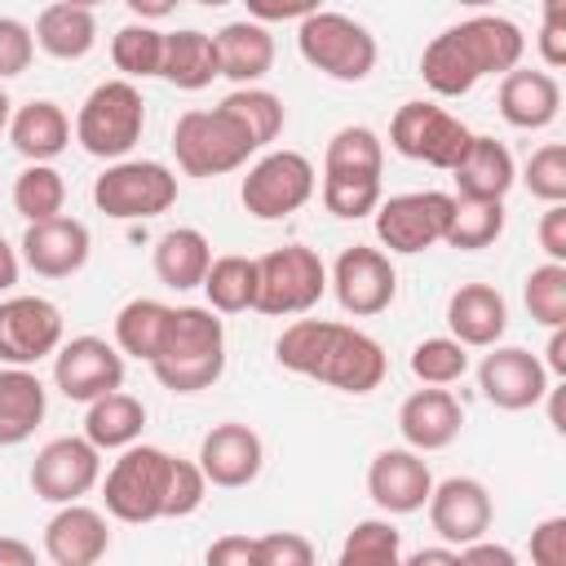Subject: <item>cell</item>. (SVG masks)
I'll list each match as a JSON object with an SVG mask.
<instances>
[{"label":"cell","mask_w":566,"mask_h":566,"mask_svg":"<svg viewBox=\"0 0 566 566\" xmlns=\"http://www.w3.org/2000/svg\"><path fill=\"white\" fill-rule=\"evenodd\" d=\"M544 371L548 376H566V327H553L548 332V349H544Z\"/></svg>","instance_id":"56"},{"label":"cell","mask_w":566,"mask_h":566,"mask_svg":"<svg viewBox=\"0 0 566 566\" xmlns=\"http://www.w3.org/2000/svg\"><path fill=\"white\" fill-rule=\"evenodd\" d=\"M504 234V203H482V199H455L451 226H447V248L455 252H482Z\"/></svg>","instance_id":"41"},{"label":"cell","mask_w":566,"mask_h":566,"mask_svg":"<svg viewBox=\"0 0 566 566\" xmlns=\"http://www.w3.org/2000/svg\"><path fill=\"white\" fill-rule=\"evenodd\" d=\"M539 57L544 71L553 75L557 66H566V0H548L544 4V22H539Z\"/></svg>","instance_id":"49"},{"label":"cell","mask_w":566,"mask_h":566,"mask_svg":"<svg viewBox=\"0 0 566 566\" xmlns=\"http://www.w3.org/2000/svg\"><path fill=\"white\" fill-rule=\"evenodd\" d=\"M336 566H402V531L389 517H363L345 535Z\"/></svg>","instance_id":"38"},{"label":"cell","mask_w":566,"mask_h":566,"mask_svg":"<svg viewBox=\"0 0 566 566\" xmlns=\"http://www.w3.org/2000/svg\"><path fill=\"white\" fill-rule=\"evenodd\" d=\"M296 49L318 75L336 84H363L376 71V35L358 18L336 9H314L310 18H301Z\"/></svg>","instance_id":"4"},{"label":"cell","mask_w":566,"mask_h":566,"mask_svg":"<svg viewBox=\"0 0 566 566\" xmlns=\"http://www.w3.org/2000/svg\"><path fill=\"white\" fill-rule=\"evenodd\" d=\"M522 301H526V314L539 323V327H566V265L557 261H544L526 274V287H522Z\"/></svg>","instance_id":"43"},{"label":"cell","mask_w":566,"mask_h":566,"mask_svg":"<svg viewBox=\"0 0 566 566\" xmlns=\"http://www.w3.org/2000/svg\"><path fill=\"white\" fill-rule=\"evenodd\" d=\"M491 517H495V504H491V491L478 478L460 473V478L433 482V491H429V522H433V531H438V539L447 548H469V544L486 539Z\"/></svg>","instance_id":"17"},{"label":"cell","mask_w":566,"mask_h":566,"mask_svg":"<svg viewBox=\"0 0 566 566\" xmlns=\"http://www.w3.org/2000/svg\"><path fill=\"white\" fill-rule=\"evenodd\" d=\"M53 385L71 402H97L124 389V354L102 336H71L53 354Z\"/></svg>","instance_id":"16"},{"label":"cell","mask_w":566,"mask_h":566,"mask_svg":"<svg viewBox=\"0 0 566 566\" xmlns=\"http://www.w3.org/2000/svg\"><path fill=\"white\" fill-rule=\"evenodd\" d=\"M146 128V102L142 88L128 80H102L75 111V142L84 146V155L119 164L128 159V150L142 142Z\"/></svg>","instance_id":"5"},{"label":"cell","mask_w":566,"mask_h":566,"mask_svg":"<svg viewBox=\"0 0 566 566\" xmlns=\"http://www.w3.org/2000/svg\"><path fill=\"white\" fill-rule=\"evenodd\" d=\"M451 208L455 199L447 190H407V195H389L380 199V208L371 212L376 217V239L389 248V252H402V256H416L433 243L447 239V226H451Z\"/></svg>","instance_id":"12"},{"label":"cell","mask_w":566,"mask_h":566,"mask_svg":"<svg viewBox=\"0 0 566 566\" xmlns=\"http://www.w3.org/2000/svg\"><path fill=\"white\" fill-rule=\"evenodd\" d=\"M385 190L380 177H340V172H323V208L340 221H358L371 217L380 208Z\"/></svg>","instance_id":"44"},{"label":"cell","mask_w":566,"mask_h":566,"mask_svg":"<svg viewBox=\"0 0 566 566\" xmlns=\"http://www.w3.org/2000/svg\"><path fill=\"white\" fill-rule=\"evenodd\" d=\"M168 323H172V305H164L155 296H133L115 314V349L124 358H137L150 367L168 340Z\"/></svg>","instance_id":"33"},{"label":"cell","mask_w":566,"mask_h":566,"mask_svg":"<svg viewBox=\"0 0 566 566\" xmlns=\"http://www.w3.org/2000/svg\"><path fill=\"white\" fill-rule=\"evenodd\" d=\"M221 106L248 128V137L256 142V150H265V146L283 133V124H287L283 97L270 93V88H261V84H256V88H234V93H226Z\"/></svg>","instance_id":"40"},{"label":"cell","mask_w":566,"mask_h":566,"mask_svg":"<svg viewBox=\"0 0 566 566\" xmlns=\"http://www.w3.org/2000/svg\"><path fill=\"white\" fill-rule=\"evenodd\" d=\"M469 142H473L469 124H460L438 102H420V97L402 102L389 119V146L402 159H416V164H429V168H442V172H451L464 159Z\"/></svg>","instance_id":"10"},{"label":"cell","mask_w":566,"mask_h":566,"mask_svg":"<svg viewBox=\"0 0 566 566\" xmlns=\"http://www.w3.org/2000/svg\"><path fill=\"white\" fill-rule=\"evenodd\" d=\"M539 248H544V256L548 261H557V265H566V203H553V208H544V217H539Z\"/></svg>","instance_id":"52"},{"label":"cell","mask_w":566,"mask_h":566,"mask_svg":"<svg viewBox=\"0 0 566 566\" xmlns=\"http://www.w3.org/2000/svg\"><path fill=\"white\" fill-rule=\"evenodd\" d=\"M447 327L464 349H491L509 332V301L491 283H460L447 296Z\"/></svg>","instance_id":"24"},{"label":"cell","mask_w":566,"mask_h":566,"mask_svg":"<svg viewBox=\"0 0 566 566\" xmlns=\"http://www.w3.org/2000/svg\"><path fill=\"white\" fill-rule=\"evenodd\" d=\"M168 473H172V455L164 447H150V442L124 447L119 460L102 478L106 513L115 522H128V526L159 522L164 500H168Z\"/></svg>","instance_id":"7"},{"label":"cell","mask_w":566,"mask_h":566,"mask_svg":"<svg viewBox=\"0 0 566 566\" xmlns=\"http://www.w3.org/2000/svg\"><path fill=\"white\" fill-rule=\"evenodd\" d=\"M208 495V482L199 473L195 460L172 455V473H168V500H164V517H190Z\"/></svg>","instance_id":"46"},{"label":"cell","mask_w":566,"mask_h":566,"mask_svg":"<svg viewBox=\"0 0 566 566\" xmlns=\"http://www.w3.org/2000/svg\"><path fill=\"white\" fill-rule=\"evenodd\" d=\"M314 190H318V172L301 150H270L248 168L239 199H243L248 217L283 221V217L301 212L314 199Z\"/></svg>","instance_id":"11"},{"label":"cell","mask_w":566,"mask_h":566,"mask_svg":"<svg viewBox=\"0 0 566 566\" xmlns=\"http://www.w3.org/2000/svg\"><path fill=\"white\" fill-rule=\"evenodd\" d=\"M49 411V394L31 367H0V447L27 442Z\"/></svg>","instance_id":"30"},{"label":"cell","mask_w":566,"mask_h":566,"mask_svg":"<svg viewBox=\"0 0 566 566\" xmlns=\"http://www.w3.org/2000/svg\"><path fill=\"white\" fill-rule=\"evenodd\" d=\"M522 186L535 199H544L548 208L566 203V146L562 142H544L539 150H531V159L522 164Z\"/></svg>","instance_id":"45"},{"label":"cell","mask_w":566,"mask_h":566,"mask_svg":"<svg viewBox=\"0 0 566 566\" xmlns=\"http://www.w3.org/2000/svg\"><path fill=\"white\" fill-rule=\"evenodd\" d=\"M327 287L336 296V305L354 318H371V314H385L398 296V270L389 261L385 248H371V243H349L332 274H327Z\"/></svg>","instance_id":"13"},{"label":"cell","mask_w":566,"mask_h":566,"mask_svg":"<svg viewBox=\"0 0 566 566\" xmlns=\"http://www.w3.org/2000/svg\"><path fill=\"white\" fill-rule=\"evenodd\" d=\"M111 548L106 513L88 504H62L44 526V553L53 566H97Z\"/></svg>","instance_id":"23"},{"label":"cell","mask_w":566,"mask_h":566,"mask_svg":"<svg viewBox=\"0 0 566 566\" xmlns=\"http://www.w3.org/2000/svg\"><path fill=\"white\" fill-rule=\"evenodd\" d=\"M111 62L124 71V80H155L164 66V31L150 22H124L111 35Z\"/></svg>","instance_id":"39"},{"label":"cell","mask_w":566,"mask_h":566,"mask_svg":"<svg viewBox=\"0 0 566 566\" xmlns=\"http://www.w3.org/2000/svg\"><path fill=\"white\" fill-rule=\"evenodd\" d=\"M460 566H517V553H513L509 544L478 539V544L460 548Z\"/></svg>","instance_id":"53"},{"label":"cell","mask_w":566,"mask_h":566,"mask_svg":"<svg viewBox=\"0 0 566 566\" xmlns=\"http://www.w3.org/2000/svg\"><path fill=\"white\" fill-rule=\"evenodd\" d=\"M217 75H221V62H217V44H212L208 31H195V27L164 31V66H159V80H168L181 93H199Z\"/></svg>","instance_id":"31"},{"label":"cell","mask_w":566,"mask_h":566,"mask_svg":"<svg viewBox=\"0 0 566 566\" xmlns=\"http://www.w3.org/2000/svg\"><path fill=\"white\" fill-rule=\"evenodd\" d=\"M402 566H460V548H447V544L416 548L411 557H402Z\"/></svg>","instance_id":"55"},{"label":"cell","mask_w":566,"mask_h":566,"mask_svg":"<svg viewBox=\"0 0 566 566\" xmlns=\"http://www.w3.org/2000/svg\"><path fill=\"white\" fill-rule=\"evenodd\" d=\"M18 274H22V256H18V248H9V239L0 234V296L18 287Z\"/></svg>","instance_id":"57"},{"label":"cell","mask_w":566,"mask_h":566,"mask_svg":"<svg viewBox=\"0 0 566 566\" xmlns=\"http://www.w3.org/2000/svg\"><path fill=\"white\" fill-rule=\"evenodd\" d=\"M9 119H13V102H9V93L0 84V133H9Z\"/></svg>","instance_id":"59"},{"label":"cell","mask_w":566,"mask_h":566,"mask_svg":"<svg viewBox=\"0 0 566 566\" xmlns=\"http://www.w3.org/2000/svg\"><path fill=\"white\" fill-rule=\"evenodd\" d=\"M526 53V35L513 18L473 13L438 31L420 53V75L438 97H464L482 75H509Z\"/></svg>","instance_id":"2"},{"label":"cell","mask_w":566,"mask_h":566,"mask_svg":"<svg viewBox=\"0 0 566 566\" xmlns=\"http://www.w3.org/2000/svg\"><path fill=\"white\" fill-rule=\"evenodd\" d=\"M9 142L27 164H53L71 146V119L57 102L31 97L27 106L13 111L9 119Z\"/></svg>","instance_id":"28"},{"label":"cell","mask_w":566,"mask_h":566,"mask_svg":"<svg viewBox=\"0 0 566 566\" xmlns=\"http://www.w3.org/2000/svg\"><path fill=\"white\" fill-rule=\"evenodd\" d=\"M455 177V195L451 199H482V203H504V195L513 190L517 181V164L509 155L504 142L486 137V133H473L464 159L451 168Z\"/></svg>","instance_id":"26"},{"label":"cell","mask_w":566,"mask_h":566,"mask_svg":"<svg viewBox=\"0 0 566 566\" xmlns=\"http://www.w3.org/2000/svg\"><path fill=\"white\" fill-rule=\"evenodd\" d=\"M93 252V234L84 221L75 217H53V221H40V226H27L22 243H18V256L27 270H35L40 279H71L84 270Z\"/></svg>","instance_id":"21"},{"label":"cell","mask_w":566,"mask_h":566,"mask_svg":"<svg viewBox=\"0 0 566 566\" xmlns=\"http://www.w3.org/2000/svg\"><path fill=\"white\" fill-rule=\"evenodd\" d=\"M407 363H411V376H416L420 385L442 389V385L464 380V371H469V349H464L460 340H451V336H424V340L411 349Z\"/></svg>","instance_id":"42"},{"label":"cell","mask_w":566,"mask_h":566,"mask_svg":"<svg viewBox=\"0 0 566 566\" xmlns=\"http://www.w3.org/2000/svg\"><path fill=\"white\" fill-rule=\"evenodd\" d=\"M0 566H35V548L27 539L0 535Z\"/></svg>","instance_id":"58"},{"label":"cell","mask_w":566,"mask_h":566,"mask_svg":"<svg viewBox=\"0 0 566 566\" xmlns=\"http://www.w3.org/2000/svg\"><path fill=\"white\" fill-rule=\"evenodd\" d=\"M531 566H566V517L553 513L531 531Z\"/></svg>","instance_id":"50"},{"label":"cell","mask_w":566,"mask_h":566,"mask_svg":"<svg viewBox=\"0 0 566 566\" xmlns=\"http://www.w3.org/2000/svg\"><path fill=\"white\" fill-rule=\"evenodd\" d=\"M323 172L340 177H380L385 172V142L367 124H345L327 137L323 150Z\"/></svg>","instance_id":"36"},{"label":"cell","mask_w":566,"mask_h":566,"mask_svg":"<svg viewBox=\"0 0 566 566\" xmlns=\"http://www.w3.org/2000/svg\"><path fill=\"white\" fill-rule=\"evenodd\" d=\"M150 371L172 394L212 389L226 371V323L208 305H172L168 340Z\"/></svg>","instance_id":"3"},{"label":"cell","mask_w":566,"mask_h":566,"mask_svg":"<svg viewBox=\"0 0 566 566\" xmlns=\"http://www.w3.org/2000/svg\"><path fill=\"white\" fill-rule=\"evenodd\" d=\"M142 429H146V407H142V398H133L124 389L88 402V411H84V438L97 451H124V447L142 442Z\"/></svg>","instance_id":"34"},{"label":"cell","mask_w":566,"mask_h":566,"mask_svg":"<svg viewBox=\"0 0 566 566\" xmlns=\"http://www.w3.org/2000/svg\"><path fill=\"white\" fill-rule=\"evenodd\" d=\"M429 491H433V473H429L424 455H416L407 447H385V451L371 455L367 495L380 513H389V517L416 513V509L429 504Z\"/></svg>","instance_id":"20"},{"label":"cell","mask_w":566,"mask_h":566,"mask_svg":"<svg viewBox=\"0 0 566 566\" xmlns=\"http://www.w3.org/2000/svg\"><path fill=\"white\" fill-rule=\"evenodd\" d=\"M66 208V181L53 164H27L13 177V212L27 217V226L53 221Z\"/></svg>","instance_id":"37"},{"label":"cell","mask_w":566,"mask_h":566,"mask_svg":"<svg viewBox=\"0 0 566 566\" xmlns=\"http://www.w3.org/2000/svg\"><path fill=\"white\" fill-rule=\"evenodd\" d=\"M199 473L208 486H221V491H239L248 482H256L261 464H265V442L252 424H239V420H221L203 433L199 442V455H195Z\"/></svg>","instance_id":"19"},{"label":"cell","mask_w":566,"mask_h":566,"mask_svg":"<svg viewBox=\"0 0 566 566\" xmlns=\"http://www.w3.org/2000/svg\"><path fill=\"white\" fill-rule=\"evenodd\" d=\"M478 389L500 411H526L548 398V371L522 345H491V354L478 363Z\"/></svg>","instance_id":"18"},{"label":"cell","mask_w":566,"mask_h":566,"mask_svg":"<svg viewBox=\"0 0 566 566\" xmlns=\"http://www.w3.org/2000/svg\"><path fill=\"white\" fill-rule=\"evenodd\" d=\"M256 566H318V557L301 531H270L256 535Z\"/></svg>","instance_id":"47"},{"label":"cell","mask_w":566,"mask_h":566,"mask_svg":"<svg viewBox=\"0 0 566 566\" xmlns=\"http://www.w3.org/2000/svg\"><path fill=\"white\" fill-rule=\"evenodd\" d=\"M31 35H35V44H40L49 57H57V62H80V57H88L93 44H97V18H93L88 4H71V0L44 4Z\"/></svg>","instance_id":"32"},{"label":"cell","mask_w":566,"mask_h":566,"mask_svg":"<svg viewBox=\"0 0 566 566\" xmlns=\"http://www.w3.org/2000/svg\"><path fill=\"white\" fill-rule=\"evenodd\" d=\"M327 292V265L305 243H283L256 256V310L270 318L305 314Z\"/></svg>","instance_id":"8"},{"label":"cell","mask_w":566,"mask_h":566,"mask_svg":"<svg viewBox=\"0 0 566 566\" xmlns=\"http://www.w3.org/2000/svg\"><path fill=\"white\" fill-rule=\"evenodd\" d=\"M274 358L292 376H310L340 394H371L380 389L389 358L376 336L336 323V318H296L274 340Z\"/></svg>","instance_id":"1"},{"label":"cell","mask_w":566,"mask_h":566,"mask_svg":"<svg viewBox=\"0 0 566 566\" xmlns=\"http://www.w3.org/2000/svg\"><path fill=\"white\" fill-rule=\"evenodd\" d=\"M314 9H318V4H310V0H296V4H265V0H252V4H248V18L261 22V27H265V22H287V18L301 22V18H310Z\"/></svg>","instance_id":"54"},{"label":"cell","mask_w":566,"mask_h":566,"mask_svg":"<svg viewBox=\"0 0 566 566\" xmlns=\"http://www.w3.org/2000/svg\"><path fill=\"white\" fill-rule=\"evenodd\" d=\"M203 296L212 314H243L256 310V256H212L203 274Z\"/></svg>","instance_id":"35"},{"label":"cell","mask_w":566,"mask_h":566,"mask_svg":"<svg viewBox=\"0 0 566 566\" xmlns=\"http://www.w3.org/2000/svg\"><path fill=\"white\" fill-rule=\"evenodd\" d=\"M93 203L111 221H150L177 203V172L159 159H119L93 181Z\"/></svg>","instance_id":"9"},{"label":"cell","mask_w":566,"mask_h":566,"mask_svg":"<svg viewBox=\"0 0 566 566\" xmlns=\"http://www.w3.org/2000/svg\"><path fill=\"white\" fill-rule=\"evenodd\" d=\"M150 265H155V279L172 292H190V287H203V274L212 265V243L203 230L195 226H172L155 239V252H150Z\"/></svg>","instance_id":"29"},{"label":"cell","mask_w":566,"mask_h":566,"mask_svg":"<svg viewBox=\"0 0 566 566\" xmlns=\"http://www.w3.org/2000/svg\"><path fill=\"white\" fill-rule=\"evenodd\" d=\"M31 57H35V35H31V27L18 22V18H9V13H0V80L22 75V71L31 66Z\"/></svg>","instance_id":"48"},{"label":"cell","mask_w":566,"mask_h":566,"mask_svg":"<svg viewBox=\"0 0 566 566\" xmlns=\"http://www.w3.org/2000/svg\"><path fill=\"white\" fill-rule=\"evenodd\" d=\"M460 424H464V407L455 402L451 389H416L402 398L398 407V433L407 442V451L424 455V451H442L460 438Z\"/></svg>","instance_id":"22"},{"label":"cell","mask_w":566,"mask_h":566,"mask_svg":"<svg viewBox=\"0 0 566 566\" xmlns=\"http://www.w3.org/2000/svg\"><path fill=\"white\" fill-rule=\"evenodd\" d=\"M172 155L186 177H226L256 155L248 128L217 102L212 111H186L172 124Z\"/></svg>","instance_id":"6"},{"label":"cell","mask_w":566,"mask_h":566,"mask_svg":"<svg viewBox=\"0 0 566 566\" xmlns=\"http://www.w3.org/2000/svg\"><path fill=\"white\" fill-rule=\"evenodd\" d=\"M102 482V451L88 438H53L31 460V491L44 504H80Z\"/></svg>","instance_id":"14"},{"label":"cell","mask_w":566,"mask_h":566,"mask_svg":"<svg viewBox=\"0 0 566 566\" xmlns=\"http://www.w3.org/2000/svg\"><path fill=\"white\" fill-rule=\"evenodd\" d=\"M62 310L49 296H4L0 301V363L35 367L62 349Z\"/></svg>","instance_id":"15"},{"label":"cell","mask_w":566,"mask_h":566,"mask_svg":"<svg viewBox=\"0 0 566 566\" xmlns=\"http://www.w3.org/2000/svg\"><path fill=\"white\" fill-rule=\"evenodd\" d=\"M217 62H221V75L234 84V88H256L270 66H274V35L270 27L252 22V18H239V22H226L217 35Z\"/></svg>","instance_id":"27"},{"label":"cell","mask_w":566,"mask_h":566,"mask_svg":"<svg viewBox=\"0 0 566 566\" xmlns=\"http://www.w3.org/2000/svg\"><path fill=\"white\" fill-rule=\"evenodd\" d=\"M500 115L504 124L522 128V133H535V128H548L562 111V84L557 75L548 71H531V66H513L509 75H500Z\"/></svg>","instance_id":"25"},{"label":"cell","mask_w":566,"mask_h":566,"mask_svg":"<svg viewBox=\"0 0 566 566\" xmlns=\"http://www.w3.org/2000/svg\"><path fill=\"white\" fill-rule=\"evenodd\" d=\"M203 566H256V535H221L208 544Z\"/></svg>","instance_id":"51"}]
</instances>
